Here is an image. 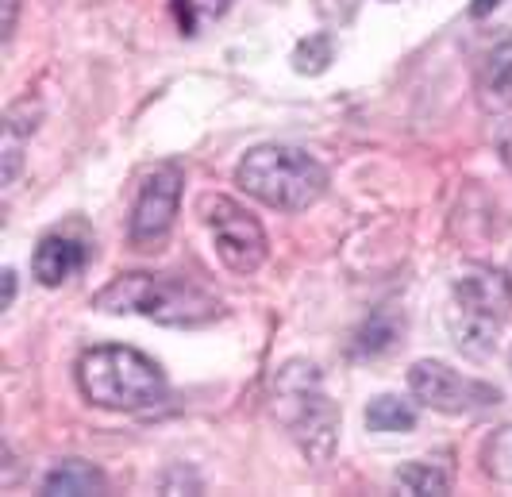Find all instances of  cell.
Here are the masks:
<instances>
[{"instance_id":"6da1fadb","label":"cell","mask_w":512,"mask_h":497,"mask_svg":"<svg viewBox=\"0 0 512 497\" xmlns=\"http://www.w3.org/2000/svg\"><path fill=\"white\" fill-rule=\"evenodd\" d=\"M77 386L81 393L112 413H143L166 401V374L151 355L124 347V343H101L81 351L77 359Z\"/></svg>"},{"instance_id":"7a4b0ae2","label":"cell","mask_w":512,"mask_h":497,"mask_svg":"<svg viewBox=\"0 0 512 497\" xmlns=\"http://www.w3.org/2000/svg\"><path fill=\"white\" fill-rule=\"evenodd\" d=\"M235 182L266 209L305 212L328 193V166L289 143L251 147L235 166Z\"/></svg>"},{"instance_id":"3957f363","label":"cell","mask_w":512,"mask_h":497,"mask_svg":"<svg viewBox=\"0 0 512 497\" xmlns=\"http://www.w3.org/2000/svg\"><path fill=\"white\" fill-rule=\"evenodd\" d=\"M101 313L112 316H147L162 328H201L220 316V301L178 278L154 274H120L93 297Z\"/></svg>"},{"instance_id":"277c9868","label":"cell","mask_w":512,"mask_h":497,"mask_svg":"<svg viewBox=\"0 0 512 497\" xmlns=\"http://www.w3.org/2000/svg\"><path fill=\"white\" fill-rule=\"evenodd\" d=\"M512 316V278L493 266H466L447 297V332L459 351L493 355Z\"/></svg>"},{"instance_id":"5b68a950","label":"cell","mask_w":512,"mask_h":497,"mask_svg":"<svg viewBox=\"0 0 512 497\" xmlns=\"http://www.w3.org/2000/svg\"><path fill=\"white\" fill-rule=\"evenodd\" d=\"M274 413L289 428V436L301 444L308 459H328L339 432V413L320 386V370L312 363H285L274 374Z\"/></svg>"},{"instance_id":"8992f818","label":"cell","mask_w":512,"mask_h":497,"mask_svg":"<svg viewBox=\"0 0 512 497\" xmlns=\"http://www.w3.org/2000/svg\"><path fill=\"white\" fill-rule=\"evenodd\" d=\"M201 216H205L208 232H212L216 255L231 274L247 278L266 262V251H270L266 232L239 201H231L224 193H208V197H201Z\"/></svg>"},{"instance_id":"52a82bcc","label":"cell","mask_w":512,"mask_h":497,"mask_svg":"<svg viewBox=\"0 0 512 497\" xmlns=\"http://www.w3.org/2000/svg\"><path fill=\"white\" fill-rule=\"evenodd\" d=\"M409 390L412 397L432 409V413H447V417H462V413H478L501 401V393L478 382V378H466L455 367L439 363V359H420L409 370Z\"/></svg>"},{"instance_id":"ba28073f","label":"cell","mask_w":512,"mask_h":497,"mask_svg":"<svg viewBox=\"0 0 512 497\" xmlns=\"http://www.w3.org/2000/svg\"><path fill=\"white\" fill-rule=\"evenodd\" d=\"M181 185H185V178H181L178 166H154L139 182L128 220V239L135 247H154L170 236L181 209Z\"/></svg>"},{"instance_id":"9c48e42d","label":"cell","mask_w":512,"mask_h":497,"mask_svg":"<svg viewBox=\"0 0 512 497\" xmlns=\"http://www.w3.org/2000/svg\"><path fill=\"white\" fill-rule=\"evenodd\" d=\"M85 262H89V243L77 236H66V232H51V236L39 239V247H35V255H31V270H35V278H39V286H62V282H70L77 278L81 270H85Z\"/></svg>"},{"instance_id":"30bf717a","label":"cell","mask_w":512,"mask_h":497,"mask_svg":"<svg viewBox=\"0 0 512 497\" xmlns=\"http://www.w3.org/2000/svg\"><path fill=\"white\" fill-rule=\"evenodd\" d=\"M474 93H478L482 112H489V116L512 108V39H501L497 47H489L486 58L478 62Z\"/></svg>"},{"instance_id":"8fae6325","label":"cell","mask_w":512,"mask_h":497,"mask_svg":"<svg viewBox=\"0 0 512 497\" xmlns=\"http://www.w3.org/2000/svg\"><path fill=\"white\" fill-rule=\"evenodd\" d=\"M39 490H43L47 497H58V494H70V497L104 494V490H108V478H104L93 463H85V459H62V463H54L51 471L43 474Z\"/></svg>"},{"instance_id":"7c38bea8","label":"cell","mask_w":512,"mask_h":497,"mask_svg":"<svg viewBox=\"0 0 512 497\" xmlns=\"http://www.w3.org/2000/svg\"><path fill=\"white\" fill-rule=\"evenodd\" d=\"M366 428L370 432H412L416 428V409L409 401L393 397V393H382L366 405Z\"/></svg>"},{"instance_id":"4fadbf2b","label":"cell","mask_w":512,"mask_h":497,"mask_svg":"<svg viewBox=\"0 0 512 497\" xmlns=\"http://www.w3.org/2000/svg\"><path fill=\"white\" fill-rule=\"evenodd\" d=\"M289 62H293L297 74L316 78V74H324L335 62V39L328 31H316V35H308V39H301V43L293 47V58H289Z\"/></svg>"},{"instance_id":"5bb4252c","label":"cell","mask_w":512,"mask_h":497,"mask_svg":"<svg viewBox=\"0 0 512 497\" xmlns=\"http://www.w3.org/2000/svg\"><path fill=\"white\" fill-rule=\"evenodd\" d=\"M482 467H486V474L493 482L512 486V424L497 428L486 440V447H482Z\"/></svg>"},{"instance_id":"9a60e30c","label":"cell","mask_w":512,"mask_h":497,"mask_svg":"<svg viewBox=\"0 0 512 497\" xmlns=\"http://www.w3.org/2000/svg\"><path fill=\"white\" fill-rule=\"evenodd\" d=\"M397 486L409 494H451V474L432 463H409L397 471Z\"/></svg>"},{"instance_id":"2e32d148","label":"cell","mask_w":512,"mask_h":497,"mask_svg":"<svg viewBox=\"0 0 512 497\" xmlns=\"http://www.w3.org/2000/svg\"><path fill=\"white\" fill-rule=\"evenodd\" d=\"M389 343H393V328L385 324L382 316H374V320H366V324H362L355 351H359V355H378V351H385Z\"/></svg>"},{"instance_id":"e0dca14e","label":"cell","mask_w":512,"mask_h":497,"mask_svg":"<svg viewBox=\"0 0 512 497\" xmlns=\"http://www.w3.org/2000/svg\"><path fill=\"white\" fill-rule=\"evenodd\" d=\"M197 8H201V0H174V12H178L181 31H185V35H197ZM224 8H228V0L205 4V16H220Z\"/></svg>"},{"instance_id":"ac0fdd59","label":"cell","mask_w":512,"mask_h":497,"mask_svg":"<svg viewBox=\"0 0 512 497\" xmlns=\"http://www.w3.org/2000/svg\"><path fill=\"white\" fill-rule=\"evenodd\" d=\"M158 490H162V494H181V490L201 494L205 486H201V478L189 471V467H170V471L158 478Z\"/></svg>"},{"instance_id":"d6986e66","label":"cell","mask_w":512,"mask_h":497,"mask_svg":"<svg viewBox=\"0 0 512 497\" xmlns=\"http://www.w3.org/2000/svg\"><path fill=\"white\" fill-rule=\"evenodd\" d=\"M16 20H20V0H0V35H4V43L12 39Z\"/></svg>"},{"instance_id":"ffe728a7","label":"cell","mask_w":512,"mask_h":497,"mask_svg":"<svg viewBox=\"0 0 512 497\" xmlns=\"http://www.w3.org/2000/svg\"><path fill=\"white\" fill-rule=\"evenodd\" d=\"M497 151H501V162H505V170L512 174V124L501 131V143H497Z\"/></svg>"},{"instance_id":"44dd1931","label":"cell","mask_w":512,"mask_h":497,"mask_svg":"<svg viewBox=\"0 0 512 497\" xmlns=\"http://www.w3.org/2000/svg\"><path fill=\"white\" fill-rule=\"evenodd\" d=\"M16 301V270H4V309H12Z\"/></svg>"},{"instance_id":"7402d4cb","label":"cell","mask_w":512,"mask_h":497,"mask_svg":"<svg viewBox=\"0 0 512 497\" xmlns=\"http://www.w3.org/2000/svg\"><path fill=\"white\" fill-rule=\"evenodd\" d=\"M497 4H501V0H474V4H470V16H474V20H482V16H489Z\"/></svg>"}]
</instances>
